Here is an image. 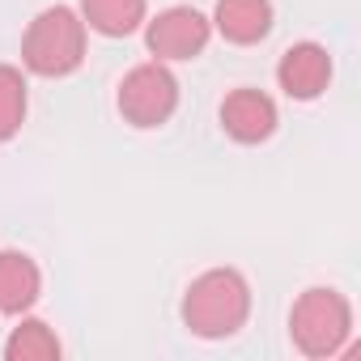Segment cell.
Here are the masks:
<instances>
[{
	"label": "cell",
	"instance_id": "6da1fadb",
	"mask_svg": "<svg viewBox=\"0 0 361 361\" xmlns=\"http://www.w3.org/2000/svg\"><path fill=\"white\" fill-rule=\"evenodd\" d=\"M247 314H251V289L234 268H213L196 276L183 298V323L204 340L234 336L247 323Z\"/></svg>",
	"mask_w": 361,
	"mask_h": 361
},
{
	"label": "cell",
	"instance_id": "7a4b0ae2",
	"mask_svg": "<svg viewBox=\"0 0 361 361\" xmlns=\"http://www.w3.org/2000/svg\"><path fill=\"white\" fill-rule=\"evenodd\" d=\"M22 60L39 77H68V73H77L81 60H85V22L73 9H64V5L43 9L30 22V30H26Z\"/></svg>",
	"mask_w": 361,
	"mask_h": 361
},
{
	"label": "cell",
	"instance_id": "3957f363",
	"mask_svg": "<svg viewBox=\"0 0 361 361\" xmlns=\"http://www.w3.org/2000/svg\"><path fill=\"white\" fill-rule=\"evenodd\" d=\"M289 331L306 357H331V353H340V344L353 331V310H348L344 293H336V289H306L293 302Z\"/></svg>",
	"mask_w": 361,
	"mask_h": 361
},
{
	"label": "cell",
	"instance_id": "277c9868",
	"mask_svg": "<svg viewBox=\"0 0 361 361\" xmlns=\"http://www.w3.org/2000/svg\"><path fill=\"white\" fill-rule=\"evenodd\" d=\"M178 106V81L161 64H136L119 85V111L136 128H157Z\"/></svg>",
	"mask_w": 361,
	"mask_h": 361
},
{
	"label": "cell",
	"instance_id": "5b68a950",
	"mask_svg": "<svg viewBox=\"0 0 361 361\" xmlns=\"http://www.w3.org/2000/svg\"><path fill=\"white\" fill-rule=\"evenodd\" d=\"M145 43L157 60H196L209 47V22H204V13L178 5V9H166L161 18L149 22Z\"/></svg>",
	"mask_w": 361,
	"mask_h": 361
},
{
	"label": "cell",
	"instance_id": "8992f818",
	"mask_svg": "<svg viewBox=\"0 0 361 361\" xmlns=\"http://www.w3.org/2000/svg\"><path fill=\"white\" fill-rule=\"evenodd\" d=\"M276 81L289 98H319L331 81V56L319 47V43H298L281 56V68H276Z\"/></svg>",
	"mask_w": 361,
	"mask_h": 361
},
{
	"label": "cell",
	"instance_id": "52a82bcc",
	"mask_svg": "<svg viewBox=\"0 0 361 361\" xmlns=\"http://www.w3.org/2000/svg\"><path fill=\"white\" fill-rule=\"evenodd\" d=\"M221 123L234 140L243 145H259L276 132V106L268 94L259 90H234L226 102H221Z\"/></svg>",
	"mask_w": 361,
	"mask_h": 361
},
{
	"label": "cell",
	"instance_id": "ba28073f",
	"mask_svg": "<svg viewBox=\"0 0 361 361\" xmlns=\"http://www.w3.org/2000/svg\"><path fill=\"white\" fill-rule=\"evenodd\" d=\"M43 276L39 264L22 251H0V310L5 314H22L39 302Z\"/></svg>",
	"mask_w": 361,
	"mask_h": 361
},
{
	"label": "cell",
	"instance_id": "9c48e42d",
	"mask_svg": "<svg viewBox=\"0 0 361 361\" xmlns=\"http://www.w3.org/2000/svg\"><path fill=\"white\" fill-rule=\"evenodd\" d=\"M217 30L230 43H259L272 30V5L268 0H217Z\"/></svg>",
	"mask_w": 361,
	"mask_h": 361
},
{
	"label": "cell",
	"instance_id": "30bf717a",
	"mask_svg": "<svg viewBox=\"0 0 361 361\" xmlns=\"http://www.w3.org/2000/svg\"><path fill=\"white\" fill-rule=\"evenodd\" d=\"M81 9H85V22L111 39H123L145 22V0H81Z\"/></svg>",
	"mask_w": 361,
	"mask_h": 361
},
{
	"label": "cell",
	"instance_id": "8fae6325",
	"mask_svg": "<svg viewBox=\"0 0 361 361\" xmlns=\"http://www.w3.org/2000/svg\"><path fill=\"white\" fill-rule=\"evenodd\" d=\"M5 357L9 361H56L60 357V340L47 323L39 319H26L22 327H13L9 344H5Z\"/></svg>",
	"mask_w": 361,
	"mask_h": 361
},
{
	"label": "cell",
	"instance_id": "7c38bea8",
	"mask_svg": "<svg viewBox=\"0 0 361 361\" xmlns=\"http://www.w3.org/2000/svg\"><path fill=\"white\" fill-rule=\"evenodd\" d=\"M22 119H26V81L18 68L0 64V140L18 136Z\"/></svg>",
	"mask_w": 361,
	"mask_h": 361
}]
</instances>
